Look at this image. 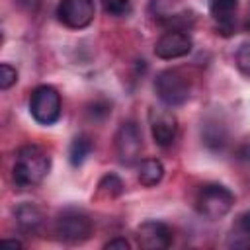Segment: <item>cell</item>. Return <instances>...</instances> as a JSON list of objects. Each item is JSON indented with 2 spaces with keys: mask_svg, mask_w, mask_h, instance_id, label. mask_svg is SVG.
<instances>
[{
  "mask_svg": "<svg viewBox=\"0 0 250 250\" xmlns=\"http://www.w3.org/2000/svg\"><path fill=\"white\" fill-rule=\"evenodd\" d=\"M172 240L174 232L162 221L148 219L137 227V242L145 250H164L172 244Z\"/></svg>",
  "mask_w": 250,
  "mask_h": 250,
  "instance_id": "10",
  "label": "cell"
},
{
  "mask_svg": "<svg viewBox=\"0 0 250 250\" xmlns=\"http://www.w3.org/2000/svg\"><path fill=\"white\" fill-rule=\"evenodd\" d=\"M55 230H57L59 238L64 242H70V244L84 242L92 234V221L84 211L64 209L57 219Z\"/></svg>",
  "mask_w": 250,
  "mask_h": 250,
  "instance_id": "6",
  "label": "cell"
},
{
  "mask_svg": "<svg viewBox=\"0 0 250 250\" xmlns=\"http://www.w3.org/2000/svg\"><path fill=\"white\" fill-rule=\"evenodd\" d=\"M109 111H111V105H109L107 102H104V100L94 102V104H92V107L88 109V113H90L94 119H96V117L104 119V117H107V115H109Z\"/></svg>",
  "mask_w": 250,
  "mask_h": 250,
  "instance_id": "21",
  "label": "cell"
},
{
  "mask_svg": "<svg viewBox=\"0 0 250 250\" xmlns=\"http://www.w3.org/2000/svg\"><path fill=\"white\" fill-rule=\"evenodd\" d=\"M148 12L158 23H162L168 29L188 31L195 21L193 12L184 8L180 0H150Z\"/></svg>",
  "mask_w": 250,
  "mask_h": 250,
  "instance_id": "5",
  "label": "cell"
},
{
  "mask_svg": "<svg viewBox=\"0 0 250 250\" xmlns=\"http://www.w3.org/2000/svg\"><path fill=\"white\" fill-rule=\"evenodd\" d=\"M100 4L109 16H121L129 10V0H100Z\"/></svg>",
  "mask_w": 250,
  "mask_h": 250,
  "instance_id": "20",
  "label": "cell"
},
{
  "mask_svg": "<svg viewBox=\"0 0 250 250\" xmlns=\"http://www.w3.org/2000/svg\"><path fill=\"white\" fill-rule=\"evenodd\" d=\"M141 150H143V135H141L139 125L131 119L123 121L117 127V133H115L117 160L125 166H131L141 158Z\"/></svg>",
  "mask_w": 250,
  "mask_h": 250,
  "instance_id": "7",
  "label": "cell"
},
{
  "mask_svg": "<svg viewBox=\"0 0 250 250\" xmlns=\"http://www.w3.org/2000/svg\"><path fill=\"white\" fill-rule=\"evenodd\" d=\"M154 92L166 105H182L189 100V78L180 68H166L154 78Z\"/></svg>",
  "mask_w": 250,
  "mask_h": 250,
  "instance_id": "3",
  "label": "cell"
},
{
  "mask_svg": "<svg viewBox=\"0 0 250 250\" xmlns=\"http://www.w3.org/2000/svg\"><path fill=\"white\" fill-rule=\"evenodd\" d=\"M238 12V0H209V14L217 21V27L229 33L234 27Z\"/></svg>",
  "mask_w": 250,
  "mask_h": 250,
  "instance_id": "12",
  "label": "cell"
},
{
  "mask_svg": "<svg viewBox=\"0 0 250 250\" xmlns=\"http://www.w3.org/2000/svg\"><path fill=\"white\" fill-rule=\"evenodd\" d=\"M2 244H8V246H14V248H20V246H23L20 240H8V238H4L2 240Z\"/></svg>",
  "mask_w": 250,
  "mask_h": 250,
  "instance_id": "25",
  "label": "cell"
},
{
  "mask_svg": "<svg viewBox=\"0 0 250 250\" xmlns=\"http://www.w3.org/2000/svg\"><path fill=\"white\" fill-rule=\"evenodd\" d=\"M104 248H105V250H129L131 244H129V240H125V238L115 236V238H109V240L104 244Z\"/></svg>",
  "mask_w": 250,
  "mask_h": 250,
  "instance_id": "22",
  "label": "cell"
},
{
  "mask_svg": "<svg viewBox=\"0 0 250 250\" xmlns=\"http://www.w3.org/2000/svg\"><path fill=\"white\" fill-rule=\"evenodd\" d=\"M234 205V193L221 186V184H205L201 186L197 199H195V207L197 213L209 221H219L223 219Z\"/></svg>",
  "mask_w": 250,
  "mask_h": 250,
  "instance_id": "2",
  "label": "cell"
},
{
  "mask_svg": "<svg viewBox=\"0 0 250 250\" xmlns=\"http://www.w3.org/2000/svg\"><path fill=\"white\" fill-rule=\"evenodd\" d=\"M164 178V164L158 158H145L139 164L137 170V180L141 186L145 188H152L156 184H160V180Z\"/></svg>",
  "mask_w": 250,
  "mask_h": 250,
  "instance_id": "14",
  "label": "cell"
},
{
  "mask_svg": "<svg viewBox=\"0 0 250 250\" xmlns=\"http://www.w3.org/2000/svg\"><path fill=\"white\" fill-rule=\"evenodd\" d=\"M62 109L61 94L53 86H37L29 96V113L39 125H53L59 121Z\"/></svg>",
  "mask_w": 250,
  "mask_h": 250,
  "instance_id": "4",
  "label": "cell"
},
{
  "mask_svg": "<svg viewBox=\"0 0 250 250\" xmlns=\"http://www.w3.org/2000/svg\"><path fill=\"white\" fill-rule=\"evenodd\" d=\"M16 82H18V70H16L12 64L2 62V64H0V88H2V90H8V88H12Z\"/></svg>",
  "mask_w": 250,
  "mask_h": 250,
  "instance_id": "18",
  "label": "cell"
},
{
  "mask_svg": "<svg viewBox=\"0 0 250 250\" xmlns=\"http://www.w3.org/2000/svg\"><path fill=\"white\" fill-rule=\"evenodd\" d=\"M14 219H16V225L21 232H27V234H33L39 230V227L43 225V213L37 205L33 203H21L14 209Z\"/></svg>",
  "mask_w": 250,
  "mask_h": 250,
  "instance_id": "13",
  "label": "cell"
},
{
  "mask_svg": "<svg viewBox=\"0 0 250 250\" xmlns=\"http://www.w3.org/2000/svg\"><path fill=\"white\" fill-rule=\"evenodd\" d=\"M57 16L62 25L70 29H84L94 21L96 6L94 0H61Z\"/></svg>",
  "mask_w": 250,
  "mask_h": 250,
  "instance_id": "8",
  "label": "cell"
},
{
  "mask_svg": "<svg viewBox=\"0 0 250 250\" xmlns=\"http://www.w3.org/2000/svg\"><path fill=\"white\" fill-rule=\"evenodd\" d=\"M51 168V158L47 150H43L37 145H23L16 152L14 168H12V180L16 188L27 189L45 180Z\"/></svg>",
  "mask_w": 250,
  "mask_h": 250,
  "instance_id": "1",
  "label": "cell"
},
{
  "mask_svg": "<svg viewBox=\"0 0 250 250\" xmlns=\"http://www.w3.org/2000/svg\"><path fill=\"white\" fill-rule=\"evenodd\" d=\"M236 66L242 74L250 76V41L242 43L236 51Z\"/></svg>",
  "mask_w": 250,
  "mask_h": 250,
  "instance_id": "19",
  "label": "cell"
},
{
  "mask_svg": "<svg viewBox=\"0 0 250 250\" xmlns=\"http://www.w3.org/2000/svg\"><path fill=\"white\" fill-rule=\"evenodd\" d=\"M98 189H100V193L105 195V197H117V195L123 193V182H121L115 174H105V176L100 180Z\"/></svg>",
  "mask_w": 250,
  "mask_h": 250,
  "instance_id": "17",
  "label": "cell"
},
{
  "mask_svg": "<svg viewBox=\"0 0 250 250\" xmlns=\"http://www.w3.org/2000/svg\"><path fill=\"white\" fill-rule=\"evenodd\" d=\"M238 225H240L242 232L250 236V211H246L244 215H240V221H238Z\"/></svg>",
  "mask_w": 250,
  "mask_h": 250,
  "instance_id": "24",
  "label": "cell"
},
{
  "mask_svg": "<svg viewBox=\"0 0 250 250\" xmlns=\"http://www.w3.org/2000/svg\"><path fill=\"white\" fill-rule=\"evenodd\" d=\"M201 139L211 150H219L227 145V127L217 119H207L201 127Z\"/></svg>",
  "mask_w": 250,
  "mask_h": 250,
  "instance_id": "15",
  "label": "cell"
},
{
  "mask_svg": "<svg viewBox=\"0 0 250 250\" xmlns=\"http://www.w3.org/2000/svg\"><path fill=\"white\" fill-rule=\"evenodd\" d=\"M236 156L240 160H250V139H244L236 150Z\"/></svg>",
  "mask_w": 250,
  "mask_h": 250,
  "instance_id": "23",
  "label": "cell"
},
{
  "mask_svg": "<svg viewBox=\"0 0 250 250\" xmlns=\"http://www.w3.org/2000/svg\"><path fill=\"white\" fill-rule=\"evenodd\" d=\"M148 123H150V135L158 146H170L174 145L178 137V119L170 109L152 107L148 111Z\"/></svg>",
  "mask_w": 250,
  "mask_h": 250,
  "instance_id": "9",
  "label": "cell"
},
{
  "mask_svg": "<svg viewBox=\"0 0 250 250\" xmlns=\"http://www.w3.org/2000/svg\"><path fill=\"white\" fill-rule=\"evenodd\" d=\"M193 47L191 37L188 35V31H178V29H168L164 31L156 43H154V55L158 59L164 61H172V59H180L186 57Z\"/></svg>",
  "mask_w": 250,
  "mask_h": 250,
  "instance_id": "11",
  "label": "cell"
},
{
  "mask_svg": "<svg viewBox=\"0 0 250 250\" xmlns=\"http://www.w3.org/2000/svg\"><path fill=\"white\" fill-rule=\"evenodd\" d=\"M92 148H94V145H92V141L86 135L74 137L70 146H68V160H70V164L72 166H80L86 160V156L92 152Z\"/></svg>",
  "mask_w": 250,
  "mask_h": 250,
  "instance_id": "16",
  "label": "cell"
}]
</instances>
